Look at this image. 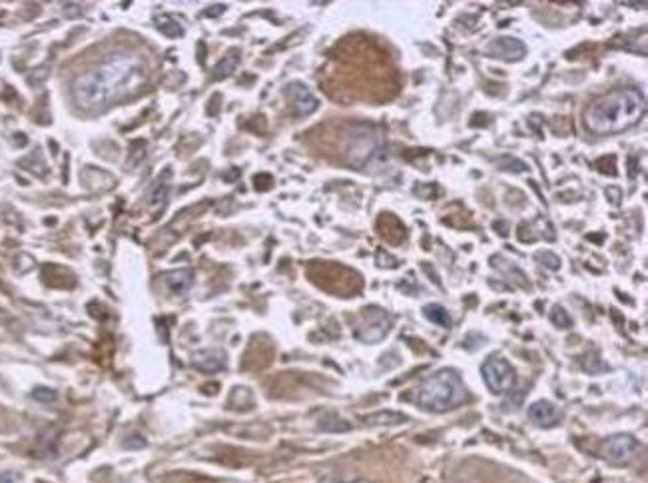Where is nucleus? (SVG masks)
<instances>
[{
  "label": "nucleus",
  "mask_w": 648,
  "mask_h": 483,
  "mask_svg": "<svg viewBox=\"0 0 648 483\" xmlns=\"http://www.w3.org/2000/svg\"><path fill=\"white\" fill-rule=\"evenodd\" d=\"M148 78V68L136 56H116L76 78L74 100L82 110L98 112L138 92Z\"/></svg>",
  "instance_id": "f257e3e1"
},
{
  "label": "nucleus",
  "mask_w": 648,
  "mask_h": 483,
  "mask_svg": "<svg viewBox=\"0 0 648 483\" xmlns=\"http://www.w3.org/2000/svg\"><path fill=\"white\" fill-rule=\"evenodd\" d=\"M647 112L645 94L638 88H622L596 98L585 110V126L592 134H619L636 126Z\"/></svg>",
  "instance_id": "f03ea898"
},
{
  "label": "nucleus",
  "mask_w": 648,
  "mask_h": 483,
  "mask_svg": "<svg viewBox=\"0 0 648 483\" xmlns=\"http://www.w3.org/2000/svg\"><path fill=\"white\" fill-rule=\"evenodd\" d=\"M465 399H467V388L455 370H441L433 374L421 383L417 392L419 408L425 411H435V413L457 408Z\"/></svg>",
  "instance_id": "7ed1b4c3"
},
{
  "label": "nucleus",
  "mask_w": 648,
  "mask_h": 483,
  "mask_svg": "<svg viewBox=\"0 0 648 483\" xmlns=\"http://www.w3.org/2000/svg\"><path fill=\"white\" fill-rule=\"evenodd\" d=\"M481 374L485 379L487 388L493 393L501 395V393L513 392L516 383V374L513 365L507 362L501 356H491L487 358L481 365Z\"/></svg>",
  "instance_id": "20e7f679"
},
{
  "label": "nucleus",
  "mask_w": 648,
  "mask_h": 483,
  "mask_svg": "<svg viewBox=\"0 0 648 483\" xmlns=\"http://www.w3.org/2000/svg\"><path fill=\"white\" fill-rule=\"evenodd\" d=\"M603 452L613 464L626 466V464H633L634 459L640 455L642 445L633 436L620 434V436H613V438H608L604 441Z\"/></svg>",
  "instance_id": "39448f33"
},
{
  "label": "nucleus",
  "mask_w": 648,
  "mask_h": 483,
  "mask_svg": "<svg viewBox=\"0 0 648 483\" xmlns=\"http://www.w3.org/2000/svg\"><path fill=\"white\" fill-rule=\"evenodd\" d=\"M489 50H491V54L495 58H501L505 62L521 61L527 54V46L523 45L519 38H513V36H499V38H495L491 42V46H489Z\"/></svg>",
  "instance_id": "423d86ee"
},
{
  "label": "nucleus",
  "mask_w": 648,
  "mask_h": 483,
  "mask_svg": "<svg viewBox=\"0 0 648 483\" xmlns=\"http://www.w3.org/2000/svg\"><path fill=\"white\" fill-rule=\"evenodd\" d=\"M365 316H369V319L365 322V328L359 330V338L369 342V344H375L389 332V319H387L385 312H379L375 308H369Z\"/></svg>",
  "instance_id": "0eeeda50"
},
{
  "label": "nucleus",
  "mask_w": 648,
  "mask_h": 483,
  "mask_svg": "<svg viewBox=\"0 0 648 483\" xmlns=\"http://www.w3.org/2000/svg\"><path fill=\"white\" fill-rule=\"evenodd\" d=\"M287 98L292 100L295 112L299 116H310L311 112H315L317 106H319L317 98L311 94L310 88L306 84H299V82H294V84L287 86Z\"/></svg>",
  "instance_id": "6e6552de"
},
{
  "label": "nucleus",
  "mask_w": 648,
  "mask_h": 483,
  "mask_svg": "<svg viewBox=\"0 0 648 483\" xmlns=\"http://www.w3.org/2000/svg\"><path fill=\"white\" fill-rule=\"evenodd\" d=\"M193 367L207 372V374H214V372H221L226 367V354L221 349L216 347H207V349H200L196 351L192 358Z\"/></svg>",
  "instance_id": "1a4fd4ad"
},
{
  "label": "nucleus",
  "mask_w": 648,
  "mask_h": 483,
  "mask_svg": "<svg viewBox=\"0 0 648 483\" xmlns=\"http://www.w3.org/2000/svg\"><path fill=\"white\" fill-rule=\"evenodd\" d=\"M529 418L530 422H535L541 427H553L560 422V411L553 402L541 399V402H535L529 408Z\"/></svg>",
  "instance_id": "9d476101"
},
{
  "label": "nucleus",
  "mask_w": 648,
  "mask_h": 483,
  "mask_svg": "<svg viewBox=\"0 0 648 483\" xmlns=\"http://www.w3.org/2000/svg\"><path fill=\"white\" fill-rule=\"evenodd\" d=\"M354 138H357V140H354L349 144V158L354 160L355 164H363L377 152V142H375V136L365 132V130L357 132Z\"/></svg>",
  "instance_id": "9b49d317"
},
{
  "label": "nucleus",
  "mask_w": 648,
  "mask_h": 483,
  "mask_svg": "<svg viewBox=\"0 0 648 483\" xmlns=\"http://www.w3.org/2000/svg\"><path fill=\"white\" fill-rule=\"evenodd\" d=\"M166 284L168 290L176 296H184L186 292H190V287L193 284V272L188 268H182V270H174L166 276Z\"/></svg>",
  "instance_id": "f8f14e48"
},
{
  "label": "nucleus",
  "mask_w": 648,
  "mask_h": 483,
  "mask_svg": "<svg viewBox=\"0 0 648 483\" xmlns=\"http://www.w3.org/2000/svg\"><path fill=\"white\" fill-rule=\"evenodd\" d=\"M423 316L439 328H451V316H449L447 308L441 303H427L423 308Z\"/></svg>",
  "instance_id": "ddd939ff"
},
{
  "label": "nucleus",
  "mask_w": 648,
  "mask_h": 483,
  "mask_svg": "<svg viewBox=\"0 0 648 483\" xmlns=\"http://www.w3.org/2000/svg\"><path fill=\"white\" fill-rule=\"evenodd\" d=\"M156 29L162 32L164 36H168V38H182L184 36L182 24L177 22L176 18H172V16H158L156 18Z\"/></svg>",
  "instance_id": "4468645a"
},
{
  "label": "nucleus",
  "mask_w": 648,
  "mask_h": 483,
  "mask_svg": "<svg viewBox=\"0 0 648 483\" xmlns=\"http://www.w3.org/2000/svg\"><path fill=\"white\" fill-rule=\"evenodd\" d=\"M168 196H170V186H168V182L160 180L156 182V186L152 188V206H154V210H162L164 206H166V202H168Z\"/></svg>",
  "instance_id": "2eb2a0df"
},
{
  "label": "nucleus",
  "mask_w": 648,
  "mask_h": 483,
  "mask_svg": "<svg viewBox=\"0 0 648 483\" xmlns=\"http://www.w3.org/2000/svg\"><path fill=\"white\" fill-rule=\"evenodd\" d=\"M237 64H239V58L237 56H226L220 64H216V68H214V78H226V76H230L234 70L237 68Z\"/></svg>",
  "instance_id": "dca6fc26"
},
{
  "label": "nucleus",
  "mask_w": 648,
  "mask_h": 483,
  "mask_svg": "<svg viewBox=\"0 0 648 483\" xmlns=\"http://www.w3.org/2000/svg\"><path fill=\"white\" fill-rule=\"evenodd\" d=\"M551 319H553V324H557V326L562 328V330H569V328L573 326V319H571V316H569V314H567L560 306H557V308L553 310Z\"/></svg>",
  "instance_id": "f3484780"
},
{
  "label": "nucleus",
  "mask_w": 648,
  "mask_h": 483,
  "mask_svg": "<svg viewBox=\"0 0 648 483\" xmlns=\"http://www.w3.org/2000/svg\"><path fill=\"white\" fill-rule=\"evenodd\" d=\"M369 423H401L405 422V415L401 413H391V411H385V413H377V415H369Z\"/></svg>",
  "instance_id": "a211bd4d"
},
{
  "label": "nucleus",
  "mask_w": 648,
  "mask_h": 483,
  "mask_svg": "<svg viewBox=\"0 0 648 483\" xmlns=\"http://www.w3.org/2000/svg\"><path fill=\"white\" fill-rule=\"evenodd\" d=\"M537 260H539V264H543L548 270H559L560 268V258L553 252H539Z\"/></svg>",
  "instance_id": "6ab92c4d"
},
{
  "label": "nucleus",
  "mask_w": 648,
  "mask_h": 483,
  "mask_svg": "<svg viewBox=\"0 0 648 483\" xmlns=\"http://www.w3.org/2000/svg\"><path fill=\"white\" fill-rule=\"evenodd\" d=\"M32 397H34L36 402H42V404H52V402L56 399V392H52V390H48V388H38V390H34Z\"/></svg>",
  "instance_id": "aec40b11"
},
{
  "label": "nucleus",
  "mask_w": 648,
  "mask_h": 483,
  "mask_svg": "<svg viewBox=\"0 0 648 483\" xmlns=\"http://www.w3.org/2000/svg\"><path fill=\"white\" fill-rule=\"evenodd\" d=\"M216 6H218V8H212V10H206V16H216V15H221V13H223V10H226V6H223V4H216Z\"/></svg>",
  "instance_id": "412c9836"
},
{
  "label": "nucleus",
  "mask_w": 648,
  "mask_h": 483,
  "mask_svg": "<svg viewBox=\"0 0 648 483\" xmlns=\"http://www.w3.org/2000/svg\"><path fill=\"white\" fill-rule=\"evenodd\" d=\"M0 483H15V477L6 473V475H2V477H0Z\"/></svg>",
  "instance_id": "4be33fe9"
}]
</instances>
